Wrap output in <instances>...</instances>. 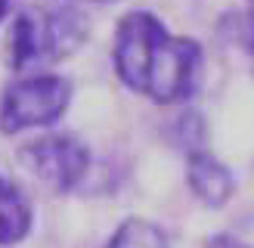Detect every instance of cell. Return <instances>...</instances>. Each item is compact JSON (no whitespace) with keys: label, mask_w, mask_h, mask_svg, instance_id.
Returning a JSON list of instances; mask_svg holds the SVG:
<instances>
[{"label":"cell","mask_w":254,"mask_h":248,"mask_svg":"<svg viewBox=\"0 0 254 248\" xmlns=\"http://www.w3.org/2000/svg\"><path fill=\"white\" fill-rule=\"evenodd\" d=\"M118 78L155 103H183L201 84V47L177 37L146 9H133L118 22L112 47Z\"/></svg>","instance_id":"cell-1"},{"label":"cell","mask_w":254,"mask_h":248,"mask_svg":"<svg viewBox=\"0 0 254 248\" xmlns=\"http://www.w3.org/2000/svg\"><path fill=\"white\" fill-rule=\"evenodd\" d=\"M87 37V22L74 6H25L12 19L9 65L34 68L71 56Z\"/></svg>","instance_id":"cell-2"},{"label":"cell","mask_w":254,"mask_h":248,"mask_svg":"<svg viewBox=\"0 0 254 248\" xmlns=\"http://www.w3.org/2000/svg\"><path fill=\"white\" fill-rule=\"evenodd\" d=\"M71 103V81L62 74H25L0 96V130L22 133L47 127L65 115Z\"/></svg>","instance_id":"cell-3"},{"label":"cell","mask_w":254,"mask_h":248,"mask_svg":"<svg viewBox=\"0 0 254 248\" xmlns=\"http://www.w3.org/2000/svg\"><path fill=\"white\" fill-rule=\"evenodd\" d=\"M22 161L56 192H71L90 171V149L74 133H47L22 149Z\"/></svg>","instance_id":"cell-4"},{"label":"cell","mask_w":254,"mask_h":248,"mask_svg":"<svg viewBox=\"0 0 254 248\" xmlns=\"http://www.w3.org/2000/svg\"><path fill=\"white\" fill-rule=\"evenodd\" d=\"M186 183L195 192L198 202L208 208H223L236 189L230 168L214 155H208L205 149H195V152L186 155Z\"/></svg>","instance_id":"cell-5"},{"label":"cell","mask_w":254,"mask_h":248,"mask_svg":"<svg viewBox=\"0 0 254 248\" xmlns=\"http://www.w3.org/2000/svg\"><path fill=\"white\" fill-rule=\"evenodd\" d=\"M31 230V205L9 177L0 174V245L25 239Z\"/></svg>","instance_id":"cell-6"},{"label":"cell","mask_w":254,"mask_h":248,"mask_svg":"<svg viewBox=\"0 0 254 248\" xmlns=\"http://www.w3.org/2000/svg\"><path fill=\"white\" fill-rule=\"evenodd\" d=\"M106 248H168V236H164L152 220L130 217L115 230Z\"/></svg>","instance_id":"cell-7"},{"label":"cell","mask_w":254,"mask_h":248,"mask_svg":"<svg viewBox=\"0 0 254 248\" xmlns=\"http://www.w3.org/2000/svg\"><path fill=\"white\" fill-rule=\"evenodd\" d=\"M220 31L230 37L233 44H239L251 56L254 62V9H242V12H226L220 22Z\"/></svg>","instance_id":"cell-8"},{"label":"cell","mask_w":254,"mask_h":248,"mask_svg":"<svg viewBox=\"0 0 254 248\" xmlns=\"http://www.w3.org/2000/svg\"><path fill=\"white\" fill-rule=\"evenodd\" d=\"M177 133H180V149L189 155L201 149V140H205V124H201V115L198 112H183L180 118H177Z\"/></svg>","instance_id":"cell-9"},{"label":"cell","mask_w":254,"mask_h":248,"mask_svg":"<svg viewBox=\"0 0 254 248\" xmlns=\"http://www.w3.org/2000/svg\"><path fill=\"white\" fill-rule=\"evenodd\" d=\"M208 248H251L248 242L236 239V236H214V239L208 242Z\"/></svg>","instance_id":"cell-10"},{"label":"cell","mask_w":254,"mask_h":248,"mask_svg":"<svg viewBox=\"0 0 254 248\" xmlns=\"http://www.w3.org/2000/svg\"><path fill=\"white\" fill-rule=\"evenodd\" d=\"M9 6H12V0H0V22L6 19V12H9Z\"/></svg>","instance_id":"cell-11"},{"label":"cell","mask_w":254,"mask_h":248,"mask_svg":"<svg viewBox=\"0 0 254 248\" xmlns=\"http://www.w3.org/2000/svg\"><path fill=\"white\" fill-rule=\"evenodd\" d=\"M81 3H112V0H81Z\"/></svg>","instance_id":"cell-12"},{"label":"cell","mask_w":254,"mask_h":248,"mask_svg":"<svg viewBox=\"0 0 254 248\" xmlns=\"http://www.w3.org/2000/svg\"><path fill=\"white\" fill-rule=\"evenodd\" d=\"M248 6H251V9H254V0H248Z\"/></svg>","instance_id":"cell-13"}]
</instances>
